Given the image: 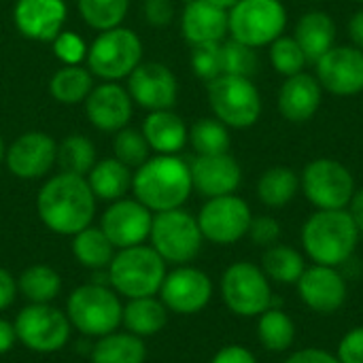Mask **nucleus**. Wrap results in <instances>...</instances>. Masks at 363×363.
<instances>
[{
  "mask_svg": "<svg viewBox=\"0 0 363 363\" xmlns=\"http://www.w3.org/2000/svg\"><path fill=\"white\" fill-rule=\"evenodd\" d=\"M36 211L47 230L60 236H74L91 225L96 196L85 177L57 172L40 187Z\"/></svg>",
  "mask_w": 363,
  "mask_h": 363,
  "instance_id": "obj_1",
  "label": "nucleus"
},
{
  "mask_svg": "<svg viewBox=\"0 0 363 363\" xmlns=\"http://www.w3.org/2000/svg\"><path fill=\"white\" fill-rule=\"evenodd\" d=\"M132 191L153 215L183 208L194 191L189 164L179 155L157 153L136 168L132 177Z\"/></svg>",
  "mask_w": 363,
  "mask_h": 363,
  "instance_id": "obj_2",
  "label": "nucleus"
},
{
  "mask_svg": "<svg viewBox=\"0 0 363 363\" xmlns=\"http://www.w3.org/2000/svg\"><path fill=\"white\" fill-rule=\"evenodd\" d=\"M359 230L347 208L340 211H317L302 225V249L313 264L340 268L347 264L357 245Z\"/></svg>",
  "mask_w": 363,
  "mask_h": 363,
  "instance_id": "obj_3",
  "label": "nucleus"
},
{
  "mask_svg": "<svg viewBox=\"0 0 363 363\" xmlns=\"http://www.w3.org/2000/svg\"><path fill=\"white\" fill-rule=\"evenodd\" d=\"M166 262L149 245L119 249L106 268V281L125 300L157 296L166 277Z\"/></svg>",
  "mask_w": 363,
  "mask_h": 363,
  "instance_id": "obj_4",
  "label": "nucleus"
},
{
  "mask_svg": "<svg viewBox=\"0 0 363 363\" xmlns=\"http://www.w3.org/2000/svg\"><path fill=\"white\" fill-rule=\"evenodd\" d=\"M70 325L83 336L102 338L121 325L123 304L115 289L102 283H85L77 287L66 302Z\"/></svg>",
  "mask_w": 363,
  "mask_h": 363,
  "instance_id": "obj_5",
  "label": "nucleus"
},
{
  "mask_svg": "<svg viewBox=\"0 0 363 363\" xmlns=\"http://www.w3.org/2000/svg\"><path fill=\"white\" fill-rule=\"evenodd\" d=\"M87 70L102 81H121L143 62L140 38L123 26L100 32L87 47Z\"/></svg>",
  "mask_w": 363,
  "mask_h": 363,
  "instance_id": "obj_6",
  "label": "nucleus"
},
{
  "mask_svg": "<svg viewBox=\"0 0 363 363\" xmlns=\"http://www.w3.org/2000/svg\"><path fill=\"white\" fill-rule=\"evenodd\" d=\"M149 240L166 264L185 266L200 255L204 236L200 232L198 219L191 213L172 208L153 215Z\"/></svg>",
  "mask_w": 363,
  "mask_h": 363,
  "instance_id": "obj_7",
  "label": "nucleus"
},
{
  "mask_svg": "<svg viewBox=\"0 0 363 363\" xmlns=\"http://www.w3.org/2000/svg\"><path fill=\"white\" fill-rule=\"evenodd\" d=\"M287 26V9L281 0H240L228 11L230 38L253 49L274 43Z\"/></svg>",
  "mask_w": 363,
  "mask_h": 363,
  "instance_id": "obj_8",
  "label": "nucleus"
},
{
  "mask_svg": "<svg viewBox=\"0 0 363 363\" xmlns=\"http://www.w3.org/2000/svg\"><path fill=\"white\" fill-rule=\"evenodd\" d=\"M208 104L215 117L234 130H247L262 117V96L253 79L221 74L208 83Z\"/></svg>",
  "mask_w": 363,
  "mask_h": 363,
  "instance_id": "obj_9",
  "label": "nucleus"
},
{
  "mask_svg": "<svg viewBox=\"0 0 363 363\" xmlns=\"http://www.w3.org/2000/svg\"><path fill=\"white\" fill-rule=\"evenodd\" d=\"M223 304L242 319H257L272 306V283L253 262H234L221 277Z\"/></svg>",
  "mask_w": 363,
  "mask_h": 363,
  "instance_id": "obj_10",
  "label": "nucleus"
},
{
  "mask_svg": "<svg viewBox=\"0 0 363 363\" xmlns=\"http://www.w3.org/2000/svg\"><path fill=\"white\" fill-rule=\"evenodd\" d=\"M300 189L317 211H340L355 194V179L342 162L319 157L304 166Z\"/></svg>",
  "mask_w": 363,
  "mask_h": 363,
  "instance_id": "obj_11",
  "label": "nucleus"
},
{
  "mask_svg": "<svg viewBox=\"0 0 363 363\" xmlns=\"http://www.w3.org/2000/svg\"><path fill=\"white\" fill-rule=\"evenodd\" d=\"M17 342H21L32 353H57L70 340V321L66 313L53 304H28L19 311L15 319Z\"/></svg>",
  "mask_w": 363,
  "mask_h": 363,
  "instance_id": "obj_12",
  "label": "nucleus"
},
{
  "mask_svg": "<svg viewBox=\"0 0 363 363\" xmlns=\"http://www.w3.org/2000/svg\"><path fill=\"white\" fill-rule=\"evenodd\" d=\"M196 219L204 240L213 245H234L249 234L253 213L240 196L230 194L208 198Z\"/></svg>",
  "mask_w": 363,
  "mask_h": 363,
  "instance_id": "obj_13",
  "label": "nucleus"
},
{
  "mask_svg": "<svg viewBox=\"0 0 363 363\" xmlns=\"http://www.w3.org/2000/svg\"><path fill=\"white\" fill-rule=\"evenodd\" d=\"M157 296L174 315H198L213 300V281L200 268L177 266L166 272Z\"/></svg>",
  "mask_w": 363,
  "mask_h": 363,
  "instance_id": "obj_14",
  "label": "nucleus"
},
{
  "mask_svg": "<svg viewBox=\"0 0 363 363\" xmlns=\"http://www.w3.org/2000/svg\"><path fill=\"white\" fill-rule=\"evenodd\" d=\"M315 77L323 91L347 98L363 91V51L353 45H334L317 64Z\"/></svg>",
  "mask_w": 363,
  "mask_h": 363,
  "instance_id": "obj_15",
  "label": "nucleus"
},
{
  "mask_svg": "<svg viewBox=\"0 0 363 363\" xmlns=\"http://www.w3.org/2000/svg\"><path fill=\"white\" fill-rule=\"evenodd\" d=\"M153 225V213L140 204L136 198H119L108 204V208L102 213V232L108 236V240L115 245V249H128L136 245H145V240L151 234Z\"/></svg>",
  "mask_w": 363,
  "mask_h": 363,
  "instance_id": "obj_16",
  "label": "nucleus"
},
{
  "mask_svg": "<svg viewBox=\"0 0 363 363\" xmlns=\"http://www.w3.org/2000/svg\"><path fill=\"white\" fill-rule=\"evenodd\" d=\"M296 287L304 306L317 315L338 313L349 298V285L345 277L340 274L338 268L332 266H321V264L306 266Z\"/></svg>",
  "mask_w": 363,
  "mask_h": 363,
  "instance_id": "obj_17",
  "label": "nucleus"
},
{
  "mask_svg": "<svg viewBox=\"0 0 363 363\" xmlns=\"http://www.w3.org/2000/svg\"><path fill=\"white\" fill-rule=\"evenodd\" d=\"M132 100L151 111H166L177 104L179 83L174 72L162 62H140L128 77Z\"/></svg>",
  "mask_w": 363,
  "mask_h": 363,
  "instance_id": "obj_18",
  "label": "nucleus"
},
{
  "mask_svg": "<svg viewBox=\"0 0 363 363\" xmlns=\"http://www.w3.org/2000/svg\"><path fill=\"white\" fill-rule=\"evenodd\" d=\"M55 157L57 143L49 134L32 130L11 143V147L6 149L4 164L9 172L17 179L32 181L45 177L55 166Z\"/></svg>",
  "mask_w": 363,
  "mask_h": 363,
  "instance_id": "obj_19",
  "label": "nucleus"
},
{
  "mask_svg": "<svg viewBox=\"0 0 363 363\" xmlns=\"http://www.w3.org/2000/svg\"><path fill=\"white\" fill-rule=\"evenodd\" d=\"M134 111V100L128 87L119 83L104 81L102 85H94L89 96L85 98V115L89 123L100 132H119L123 130Z\"/></svg>",
  "mask_w": 363,
  "mask_h": 363,
  "instance_id": "obj_20",
  "label": "nucleus"
},
{
  "mask_svg": "<svg viewBox=\"0 0 363 363\" xmlns=\"http://www.w3.org/2000/svg\"><path fill=\"white\" fill-rule=\"evenodd\" d=\"M68 6L64 0H17L13 21L28 40L51 43L66 23Z\"/></svg>",
  "mask_w": 363,
  "mask_h": 363,
  "instance_id": "obj_21",
  "label": "nucleus"
},
{
  "mask_svg": "<svg viewBox=\"0 0 363 363\" xmlns=\"http://www.w3.org/2000/svg\"><path fill=\"white\" fill-rule=\"evenodd\" d=\"M191 183L204 198H219L236 194L242 181V170L236 157L230 153L219 155H196L189 164Z\"/></svg>",
  "mask_w": 363,
  "mask_h": 363,
  "instance_id": "obj_22",
  "label": "nucleus"
},
{
  "mask_svg": "<svg viewBox=\"0 0 363 363\" xmlns=\"http://www.w3.org/2000/svg\"><path fill=\"white\" fill-rule=\"evenodd\" d=\"M321 100L323 87L319 85L317 77L308 72L287 77L277 96L279 113L291 123H306L313 119L321 106Z\"/></svg>",
  "mask_w": 363,
  "mask_h": 363,
  "instance_id": "obj_23",
  "label": "nucleus"
},
{
  "mask_svg": "<svg viewBox=\"0 0 363 363\" xmlns=\"http://www.w3.org/2000/svg\"><path fill=\"white\" fill-rule=\"evenodd\" d=\"M181 32L191 47L223 43L228 36V11L208 0H187L181 13Z\"/></svg>",
  "mask_w": 363,
  "mask_h": 363,
  "instance_id": "obj_24",
  "label": "nucleus"
},
{
  "mask_svg": "<svg viewBox=\"0 0 363 363\" xmlns=\"http://www.w3.org/2000/svg\"><path fill=\"white\" fill-rule=\"evenodd\" d=\"M140 132L145 134L151 151L160 155H177L179 151H183L189 138V130L185 121L172 108L151 111Z\"/></svg>",
  "mask_w": 363,
  "mask_h": 363,
  "instance_id": "obj_25",
  "label": "nucleus"
},
{
  "mask_svg": "<svg viewBox=\"0 0 363 363\" xmlns=\"http://www.w3.org/2000/svg\"><path fill=\"white\" fill-rule=\"evenodd\" d=\"M294 38L302 47L308 64H317L336 43V23L325 11H308L298 19Z\"/></svg>",
  "mask_w": 363,
  "mask_h": 363,
  "instance_id": "obj_26",
  "label": "nucleus"
},
{
  "mask_svg": "<svg viewBox=\"0 0 363 363\" xmlns=\"http://www.w3.org/2000/svg\"><path fill=\"white\" fill-rule=\"evenodd\" d=\"M168 315L170 311L164 306L160 298L155 296L134 298V300H128V304H123L121 325L125 328V332L138 338H149V336L160 334L166 328Z\"/></svg>",
  "mask_w": 363,
  "mask_h": 363,
  "instance_id": "obj_27",
  "label": "nucleus"
},
{
  "mask_svg": "<svg viewBox=\"0 0 363 363\" xmlns=\"http://www.w3.org/2000/svg\"><path fill=\"white\" fill-rule=\"evenodd\" d=\"M132 168L121 164L117 157H106L94 164L85 177L96 200L115 202L132 189Z\"/></svg>",
  "mask_w": 363,
  "mask_h": 363,
  "instance_id": "obj_28",
  "label": "nucleus"
},
{
  "mask_svg": "<svg viewBox=\"0 0 363 363\" xmlns=\"http://www.w3.org/2000/svg\"><path fill=\"white\" fill-rule=\"evenodd\" d=\"M145 340L130 332H111L91 349V363H145Z\"/></svg>",
  "mask_w": 363,
  "mask_h": 363,
  "instance_id": "obj_29",
  "label": "nucleus"
},
{
  "mask_svg": "<svg viewBox=\"0 0 363 363\" xmlns=\"http://www.w3.org/2000/svg\"><path fill=\"white\" fill-rule=\"evenodd\" d=\"M259 268L270 279V283L296 285L306 270V259L298 249L277 242V245L264 249Z\"/></svg>",
  "mask_w": 363,
  "mask_h": 363,
  "instance_id": "obj_30",
  "label": "nucleus"
},
{
  "mask_svg": "<svg viewBox=\"0 0 363 363\" xmlns=\"http://www.w3.org/2000/svg\"><path fill=\"white\" fill-rule=\"evenodd\" d=\"M117 249L108 240V236L102 232V228L87 225L85 230L77 232L72 236V255L74 259L89 270H106L113 262Z\"/></svg>",
  "mask_w": 363,
  "mask_h": 363,
  "instance_id": "obj_31",
  "label": "nucleus"
},
{
  "mask_svg": "<svg viewBox=\"0 0 363 363\" xmlns=\"http://www.w3.org/2000/svg\"><path fill=\"white\" fill-rule=\"evenodd\" d=\"M296 321L274 304L257 317V340L268 353H285L296 342Z\"/></svg>",
  "mask_w": 363,
  "mask_h": 363,
  "instance_id": "obj_32",
  "label": "nucleus"
},
{
  "mask_svg": "<svg viewBox=\"0 0 363 363\" xmlns=\"http://www.w3.org/2000/svg\"><path fill=\"white\" fill-rule=\"evenodd\" d=\"M300 191V177L289 166H272L257 181V198L268 208H285Z\"/></svg>",
  "mask_w": 363,
  "mask_h": 363,
  "instance_id": "obj_33",
  "label": "nucleus"
},
{
  "mask_svg": "<svg viewBox=\"0 0 363 363\" xmlns=\"http://www.w3.org/2000/svg\"><path fill=\"white\" fill-rule=\"evenodd\" d=\"M17 291L28 304H51L62 291V279L51 266L34 264L19 274Z\"/></svg>",
  "mask_w": 363,
  "mask_h": 363,
  "instance_id": "obj_34",
  "label": "nucleus"
},
{
  "mask_svg": "<svg viewBox=\"0 0 363 363\" xmlns=\"http://www.w3.org/2000/svg\"><path fill=\"white\" fill-rule=\"evenodd\" d=\"M94 89V74L85 66H64L49 81V94L60 104H81Z\"/></svg>",
  "mask_w": 363,
  "mask_h": 363,
  "instance_id": "obj_35",
  "label": "nucleus"
},
{
  "mask_svg": "<svg viewBox=\"0 0 363 363\" xmlns=\"http://www.w3.org/2000/svg\"><path fill=\"white\" fill-rule=\"evenodd\" d=\"M96 162H98L96 160V147L87 136L70 134V136H66L64 140L57 143L55 164L60 166V172L87 177Z\"/></svg>",
  "mask_w": 363,
  "mask_h": 363,
  "instance_id": "obj_36",
  "label": "nucleus"
},
{
  "mask_svg": "<svg viewBox=\"0 0 363 363\" xmlns=\"http://www.w3.org/2000/svg\"><path fill=\"white\" fill-rule=\"evenodd\" d=\"M189 145L198 155H219L230 151V130L217 117H204L189 128Z\"/></svg>",
  "mask_w": 363,
  "mask_h": 363,
  "instance_id": "obj_37",
  "label": "nucleus"
},
{
  "mask_svg": "<svg viewBox=\"0 0 363 363\" xmlns=\"http://www.w3.org/2000/svg\"><path fill=\"white\" fill-rule=\"evenodd\" d=\"M77 9L89 28L104 32L121 26L128 15L130 0H77Z\"/></svg>",
  "mask_w": 363,
  "mask_h": 363,
  "instance_id": "obj_38",
  "label": "nucleus"
},
{
  "mask_svg": "<svg viewBox=\"0 0 363 363\" xmlns=\"http://www.w3.org/2000/svg\"><path fill=\"white\" fill-rule=\"evenodd\" d=\"M270 64H272L274 72H279L287 79L298 72H304L308 60L294 36L281 34L274 43H270Z\"/></svg>",
  "mask_w": 363,
  "mask_h": 363,
  "instance_id": "obj_39",
  "label": "nucleus"
},
{
  "mask_svg": "<svg viewBox=\"0 0 363 363\" xmlns=\"http://www.w3.org/2000/svg\"><path fill=\"white\" fill-rule=\"evenodd\" d=\"M113 153L128 168H138L149 160L151 147H149V143H147V138H145V134L140 130H134V128L125 125L123 130L115 132Z\"/></svg>",
  "mask_w": 363,
  "mask_h": 363,
  "instance_id": "obj_40",
  "label": "nucleus"
},
{
  "mask_svg": "<svg viewBox=\"0 0 363 363\" xmlns=\"http://www.w3.org/2000/svg\"><path fill=\"white\" fill-rule=\"evenodd\" d=\"M259 68V55L253 47L234 38L223 43V74L253 79Z\"/></svg>",
  "mask_w": 363,
  "mask_h": 363,
  "instance_id": "obj_41",
  "label": "nucleus"
},
{
  "mask_svg": "<svg viewBox=\"0 0 363 363\" xmlns=\"http://www.w3.org/2000/svg\"><path fill=\"white\" fill-rule=\"evenodd\" d=\"M191 68L194 74L206 83L223 74V43H202L191 47Z\"/></svg>",
  "mask_w": 363,
  "mask_h": 363,
  "instance_id": "obj_42",
  "label": "nucleus"
},
{
  "mask_svg": "<svg viewBox=\"0 0 363 363\" xmlns=\"http://www.w3.org/2000/svg\"><path fill=\"white\" fill-rule=\"evenodd\" d=\"M53 53L55 57L64 64V66H79L81 62H85L87 57V43L70 30H62L53 40H51Z\"/></svg>",
  "mask_w": 363,
  "mask_h": 363,
  "instance_id": "obj_43",
  "label": "nucleus"
},
{
  "mask_svg": "<svg viewBox=\"0 0 363 363\" xmlns=\"http://www.w3.org/2000/svg\"><path fill=\"white\" fill-rule=\"evenodd\" d=\"M281 234H283V228L281 223L272 217V215H259V217H253L251 219V225H249V238L257 245V247H272L281 240Z\"/></svg>",
  "mask_w": 363,
  "mask_h": 363,
  "instance_id": "obj_44",
  "label": "nucleus"
},
{
  "mask_svg": "<svg viewBox=\"0 0 363 363\" xmlns=\"http://www.w3.org/2000/svg\"><path fill=\"white\" fill-rule=\"evenodd\" d=\"M340 363H363V325L349 330L334 353Z\"/></svg>",
  "mask_w": 363,
  "mask_h": 363,
  "instance_id": "obj_45",
  "label": "nucleus"
},
{
  "mask_svg": "<svg viewBox=\"0 0 363 363\" xmlns=\"http://www.w3.org/2000/svg\"><path fill=\"white\" fill-rule=\"evenodd\" d=\"M145 19L153 28H166L174 19V6L170 0H145Z\"/></svg>",
  "mask_w": 363,
  "mask_h": 363,
  "instance_id": "obj_46",
  "label": "nucleus"
},
{
  "mask_svg": "<svg viewBox=\"0 0 363 363\" xmlns=\"http://www.w3.org/2000/svg\"><path fill=\"white\" fill-rule=\"evenodd\" d=\"M211 363H257V359L242 345H225L213 355Z\"/></svg>",
  "mask_w": 363,
  "mask_h": 363,
  "instance_id": "obj_47",
  "label": "nucleus"
},
{
  "mask_svg": "<svg viewBox=\"0 0 363 363\" xmlns=\"http://www.w3.org/2000/svg\"><path fill=\"white\" fill-rule=\"evenodd\" d=\"M283 363H340L338 357L325 349H319V347H306V349H300L296 353H291Z\"/></svg>",
  "mask_w": 363,
  "mask_h": 363,
  "instance_id": "obj_48",
  "label": "nucleus"
},
{
  "mask_svg": "<svg viewBox=\"0 0 363 363\" xmlns=\"http://www.w3.org/2000/svg\"><path fill=\"white\" fill-rule=\"evenodd\" d=\"M15 298H17V281L9 270L0 268V313L6 311L15 302Z\"/></svg>",
  "mask_w": 363,
  "mask_h": 363,
  "instance_id": "obj_49",
  "label": "nucleus"
},
{
  "mask_svg": "<svg viewBox=\"0 0 363 363\" xmlns=\"http://www.w3.org/2000/svg\"><path fill=\"white\" fill-rule=\"evenodd\" d=\"M17 342L15 325L9 323L6 319H0V355H6Z\"/></svg>",
  "mask_w": 363,
  "mask_h": 363,
  "instance_id": "obj_50",
  "label": "nucleus"
},
{
  "mask_svg": "<svg viewBox=\"0 0 363 363\" xmlns=\"http://www.w3.org/2000/svg\"><path fill=\"white\" fill-rule=\"evenodd\" d=\"M347 211H349L351 219L355 221V225H357L359 234L363 236V187L362 189H355V194H353V198H351V202H349Z\"/></svg>",
  "mask_w": 363,
  "mask_h": 363,
  "instance_id": "obj_51",
  "label": "nucleus"
},
{
  "mask_svg": "<svg viewBox=\"0 0 363 363\" xmlns=\"http://www.w3.org/2000/svg\"><path fill=\"white\" fill-rule=\"evenodd\" d=\"M349 36H351L353 47L363 51V9L353 13V17L349 19Z\"/></svg>",
  "mask_w": 363,
  "mask_h": 363,
  "instance_id": "obj_52",
  "label": "nucleus"
},
{
  "mask_svg": "<svg viewBox=\"0 0 363 363\" xmlns=\"http://www.w3.org/2000/svg\"><path fill=\"white\" fill-rule=\"evenodd\" d=\"M208 2H213L215 6H219V9H225V11H230L234 4H238L240 0H208Z\"/></svg>",
  "mask_w": 363,
  "mask_h": 363,
  "instance_id": "obj_53",
  "label": "nucleus"
},
{
  "mask_svg": "<svg viewBox=\"0 0 363 363\" xmlns=\"http://www.w3.org/2000/svg\"><path fill=\"white\" fill-rule=\"evenodd\" d=\"M4 157H6V145H4V138L0 134V164L4 162Z\"/></svg>",
  "mask_w": 363,
  "mask_h": 363,
  "instance_id": "obj_54",
  "label": "nucleus"
},
{
  "mask_svg": "<svg viewBox=\"0 0 363 363\" xmlns=\"http://www.w3.org/2000/svg\"><path fill=\"white\" fill-rule=\"evenodd\" d=\"M357 2H362V4H363V0H357Z\"/></svg>",
  "mask_w": 363,
  "mask_h": 363,
  "instance_id": "obj_55",
  "label": "nucleus"
}]
</instances>
